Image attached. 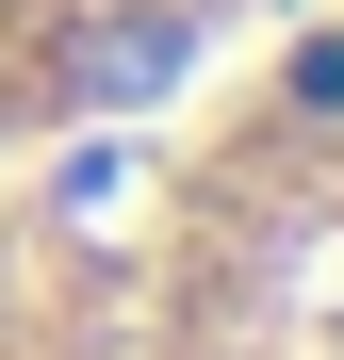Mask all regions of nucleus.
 Listing matches in <instances>:
<instances>
[{
    "label": "nucleus",
    "mask_w": 344,
    "mask_h": 360,
    "mask_svg": "<svg viewBox=\"0 0 344 360\" xmlns=\"http://www.w3.org/2000/svg\"><path fill=\"white\" fill-rule=\"evenodd\" d=\"M279 0H0V180H49L82 148H132L181 115Z\"/></svg>",
    "instance_id": "nucleus-1"
}]
</instances>
